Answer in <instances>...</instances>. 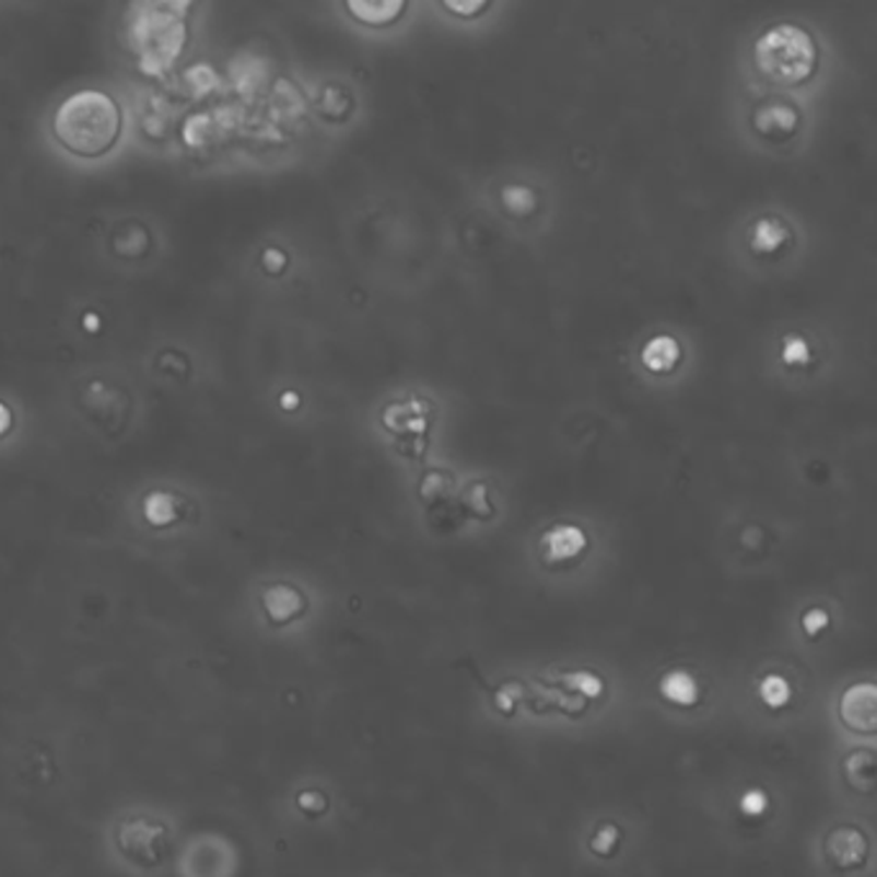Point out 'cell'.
Wrapping results in <instances>:
<instances>
[{"label":"cell","instance_id":"6da1fadb","mask_svg":"<svg viewBox=\"0 0 877 877\" xmlns=\"http://www.w3.org/2000/svg\"><path fill=\"white\" fill-rule=\"evenodd\" d=\"M55 135L80 157H98L114 148L121 131V114L104 91H78L55 112Z\"/></svg>","mask_w":877,"mask_h":877},{"label":"cell","instance_id":"7a4b0ae2","mask_svg":"<svg viewBox=\"0 0 877 877\" xmlns=\"http://www.w3.org/2000/svg\"><path fill=\"white\" fill-rule=\"evenodd\" d=\"M757 68L764 78L777 85H798L816 70V42L803 26L777 24L770 26L757 39Z\"/></svg>","mask_w":877,"mask_h":877},{"label":"cell","instance_id":"3957f363","mask_svg":"<svg viewBox=\"0 0 877 877\" xmlns=\"http://www.w3.org/2000/svg\"><path fill=\"white\" fill-rule=\"evenodd\" d=\"M183 44V24L180 19L160 16V19H142L137 28V49H140L144 65L155 70V65H171L175 55L180 52Z\"/></svg>","mask_w":877,"mask_h":877},{"label":"cell","instance_id":"277c9868","mask_svg":"<svg viewBox=\"0 0 877 877\" xmlns=\"http://www.w3.org/2000/svg\"><path fill=\"white\" fill-rule=\"evenodd\" d=\"M546 553L551 561H566L574 559L576 553L584 551L587 546V536L576 525H553L543 538Z\"/></svg>","mask_w":877,"mask_h":877},{"label":"cell","instance_id":"5b68a950","mask_svg":"<svg viewBox=\"0 0 877 877\" xmlns=\"http://www.w3.org/2000/svg\"><path fill=\"white\" fill-rule=\"evenodd\" d=\"M842 715L852 728L873 730L875 728V692L869 685L854 687L846 692L842 703Z\"/></svg>","mask_w":877,"mask_h":877},{"label":"cell","instance_id":"8992f818","mask_svg":"<svg viewBox=\"0 0 877 877\" xmlns=\"http://www.w3.org/2000/svg\"><path fill=\"white\" fill-rule=\"evenodd\" d=\"M641 361L648 371L654 374H667V371L677 369V363L682 361V348L675 338L669 335H659V338L648 340L641 350Z\"/></svg>","mask_w":877,"mask_h":877},{"label":"cell","instance_id":"52a82bcc","mask_svg":"<svg viewBox=\"0 0 877 877\" xmlns=\"http://www.w3.org/2000/svg\"><path fill=\"white\" fill-rule=\"evenodd\" d=\"M755 124L762 135H791V131H795V127H798V114L785 104H772L759 108Z\"/></svg>","mask_w":877,"mask_h":877},{"label":"cell","instance_id":"ba28073f","mask_svg":"<svg viewBox=\"0 0 877 877\" xmlns=\"http://www.w3.org/2000/svg\"><path fill=\"white\" fill-rule=\"evenodd\" d=\"M787 230L774 219H759L755 224V232H751V247L757 253H774L785 245Z\"/></svg>","mask_w":877,"mask_h":877},{"label":"cell","instance_id":"9c48e42d","mask_svg":"<svg viewBox=\"0 0 877 877\" xmlns=\"http://www.w3.org/2000/svg\"><path fill=\"white\" fill-rule=\"evenodd\" d=\"M662 692L664 698H669L671 703L679 705H690L698 700V685L687 671H671L662 679Z\"/></svg>","mask_w":877,"mask_h":877},{"label":"cell","instance_id":"30bf717a","mask_svg":"<svg viewBox=\"0 0 877 877\" xmlns=\"http://www.w3.org/2000/svg\"><path fill=\"white\" fill-rule=\"evenodd\" d=\"M831 852H834L837 862H842V865H854L865 854V839L857 831H837L831 837Z\"/></svg>","mask_w":877,"mask_h":877},{"label":"cell","instance_id":"8fae6325","mask_svg":"<svg viewBox=\"0 0 877 877\" xmlns=\"http://www.w3.org/2000/svg\"><path fill=\"white\" fill-rule=\"evenodd\" d=\"M348 11L365 24H389L405 11V3H348Z\"/></svg>","mask_w":877,"mask_h":877},{"label":"cell","instance_id":"7c38bea8","mask_svg":"<svg viewBox=\"0 0 877 877\" xmlns=\"http://www.w3.org/2000/svg\"><path fill=\"white\" fill-rule=\"evenodd\" d=\"M782 363L791 369H800V365L810 363V346L803 335H785L782 340Z\"/></svg>","mask_w":877,"mask_h":877},{"label":"cell","instance_id":"4fadbf2b","mask_svg":"<svg viewBox=\"0 0 877 877\" xmlns=\"http://www.w3.org/2000/svg\"><path fill=\"white\" fill-rule=\"evenodd\" d=\"M502 201H504V207H507L510 211H515V214H528V211L536 209V194L525 186L504 188Z\"/></svg>","mask_w":877,"mask_h":877},{"label":"cell","instance_id":"5bb4252c","mask_svg":"<svg viewBox=\"0 0 877 877\" xmlns=\"http://www.w3.org/2000/svg\"><path fill=\"white\" fill-rule=\"evenodd\" d=\"M759 695H762V700L770 708H780L791 700V685H787L782 677L772 675L764 679L762 687H759Z\"/></svg>","mask_w":877,"mask_h":877},{"label":"cell","instance_id":"9a60e30c","mask_svg":"<svg viewBox=\"0 0 877 877\" xmlns=\"http://www.w3.org/2000/svg\"><path fill=\"white\" fill-rule=\"evenodd\" d=\"M767 808V795L762 791H749L741 798V810L749 816H759Z\"/></svg>","mask_w":877,"mask_h":877},{"label":"cell","instance_id":"2e32d148","mask_svg":"<svg viewBox=\"0 0 877 877\" xmlns=\"http://www.w3.org/2000/svg\"><path fill=\"white\" fill-rule=\"evenodd\" d=\"M826 625H829V616H826L823 610H810L806 612V618H803V628H806L810 635L823 631Z\"/></svg>","mask_w":877,"mask_h":877},{"label":"cell","instance_id":"e0dca14e","mask_svg":"<svg viewBox=\"0 0 877 877\" xmlns=\"http://www.w3.org/2000/svg\"><path fill=\"white\" fill-rule=\"evenodd\" d=\"M574 685L580 687L584 695H592V698H597L599 692H603V682H599L595 675H576Z\"/></svg>","mask_w":877,"mask_h":877},{"label":"cell","instance_id":"ac0fdd59","mask_svg":"<svg viewBox=\"0 0 877 877\" xmlns=\"http://www.w3.org/2000/svg\"><path fill=\"white\" fill-rule=\"evenodd\" d=\"M266 262H268V266H270V262H273V268H270V270H281V268H283V262H287V258H283L281 253L270 250V253H266Z\"/></svg>","mask_w":877,"mask_h":877},{"label":"cell","instance_id":"d6986e66","mask_svg":"<svg viewBox=\"0 0 877 877\" xmlns=\"http://www.w3.org/2000/svg\"><path fill=\"white\" fill-rule=\"evenodd\" d=\"M451 11H458V13H477L484 9V3H471V5H458V3H448Z\"/></svg>","mask_w":877,"mask_h":877},{"label":"cell","instance_id":"ffe728a7","mask_svg":"<svg viewBox=\"0 0 877 877\" xmlns=\"http://www.w3.org/2000/svg\"><path fill=\"white\" fill-rule=\"evenodd\" d=\"M9 428H11V412H9V407L0 405V435H3Z\"/></svg>","mask_w":877,"mask_h":877},{"label":"cell","instance_id":"44dd1931","mask_svg":"<svg viewBox=\"0 0 877 877\" xmlns=\"http://www.w3.org/2000/svg\"><path fill=\"white\" fill-rule=\"evenodd\" d=\"M299 405V399L294 397V394H287V397H283V407L287 409H294Z\"/></svg>","mask_w":877,"mask_h":877}]
</instances>
